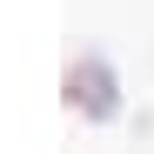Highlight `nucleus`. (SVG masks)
Masks as SVG:
<instances>
[{
    "mask_svg": "<svg viewBox=\"0 0 154 154\" xmlns=\"http://www.w3.org/2000/svg\"><path fill=\"white\" fill-rule=\"evenodd\" d=\"M60 100H67V114H74V121H87V127H107V121H121V107H127V87H121V67L107 60V47H74V54H67Z\"/></svg>",
    "mask_w": 154,
    "mask_h": 154,
    "instance_id": "1",
    "label": "nucleus"
}]
</instances>
